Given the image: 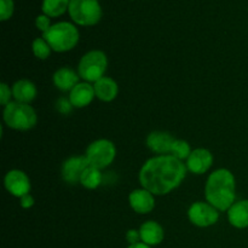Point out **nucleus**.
<instances>
[{
	"label": "nucleus",
	"mask_w": 248,
	"mask_h": 248,
	"mask_svg": "<svg viewBox=\"0 0 248 248\" xmlns=\"http://www.w3.org/2000/svg\"><path fill=\"white\" fill-rule=\"evenodd\" d=\"M70 0H43L41 10L48 17H60L69 9Z\"/></svg>",
	"instance_id": "obj_20"
},
{
	"label": "nucleus",
	"mask_w": 248,
	"mask_h": 248,
	"mask_svg": "<svg viewBox=\"0 0 248 248\" xmlns=\"http://www.w3.org/2000/svg\"><path fill=\"white\" fill-rule=\"evenodd\" d=\"M5 189L15 198H19L31 193V179L21 170H11L4 178Z\"/></svg>",
	"instance_id": "obj_9"
},
{
	"label": "nucleus",
	"mask_w": 248,
	"mask_h": 248,
	"mask_svg": "<svg viewBox=\"0 0 248 248\" xmlns=\"http://www.w3.org/2000/svg\"><path fill=\"white\" fill-rule=\"evenodd\" d=\"M155 195L144 188L135 189L128 195L131 208L138 215H148L155 208Z\"/></svg>",
	"instance_id": "obj_12"
},
{
	"label": "nucleus",
	"mask_w": 248,
	"mask_h": 248,
	"mask_svg": "<svg viewBox=\"0 0 248 248\" xmlns=\"http://www.w3.org/2000/svg\"><path fill=\"white\" fill-rule=\"evenodd\" d=\"M140 232L142 242L150 247L157 246L165 239L164 228L155 220H148V222L143 223L140 228Z\"/></svg>",
	"instance_id": "obj_15"
},
{
	"label": "nucleus",
	"mask_w": 248,
	"mask_h": 248,
	"mask_svg": "<svg viewBox=\"0 0 248 248\" xmlns=\"http://www.w3.org/2000/svg\"><path fill=\"white\" fill-rule=\"evenodd\" d=\"M174 140H176V138L170 132L153 131L148 135L145 144L153 153H156L159 155H169L171 153Z\"/></svg>",
	"instance_id": "obj_13"
},
{
	"label": "nucleus",
	"mask_w": 248,
	"mask_h": 248,
	"mask_svg": "<svg viewBox=\"0 0 248 248\" xmlns=\"http://www.w3.org/2000/svg\"><path fill=\"white\" fill-rule=\"evenodd\" d=\"M227 212L230 225L236 229L248 228V200L235 201Z\"/></svg>",
	"instance_id": "obj_18"
},
{
	"label": "nucleus",
	"mask_w": 248,
	"mask_h": 248,
	"mask_svg": "<svg viewBox=\"0 0 248 248\" xmlns=\"http://www.w3.org/2000/svg\"><path fill=\"white\" fill-rule=\"evenodd\" d=\"M85 156L89 160L90 165L98 170H103L113 164L116 157V148L111 140H93L87 147Z\"/></svg>",
	"instance_id": "obj_7"
},
{
	"label": "nucleus",
	"mask_w": 248,
	"mask_h": 248,
	"mask_svg": "<svg viewBox=\"0 0 248 248\" xmlns=\"http://www.w3.org/2000/svg\"><path fill=\"white\" fill-rule=\"evenodd\" d=\"M34 203H35V200H34L33 196L31 195V194H27V195L22 196L21 199H19V205H21L22 208H31L34 206Z\"/></svg>",
	"instance_id": "obj_29"
},
{
	"label": "nucleus",
	"mask_w": 248,
	"mask_h": 248,
	"mask_svg": "<svg viewBox=\"0 0 248 248\" xmlns=\"http://www.w3.org/2000/svg\"><path fill=\"white\" fill-rule=\"evenodd\" d=\"M108 57L101 50H91L85 53L78 64V74L84 81L96 82L106 75Z\"/></svg>",
	"instance_id": "obj_5"
},
{
	"label": "nucleus",
	"mask_w": 248,
	"mask_h": 248,
	"mask_svg": "<svg viewBox=\"0 0 248 248\" xmlns=\"http://www.w3.org/2000/svg\"><path fill=\"white\" fill-rule=\"evenodd\" d=\"M52 26L50 21V17L46 16V15H40L35 18V27L39 29V31H43V34L45 31H47L50 29V27Z\"/></svg>",
	"instance_id": "obj_26"
},
{
	"label": "nucleus",
	"mask_w": 248,
	"mask_h": 248,
	"mask_svg": "<svg viewBox=\"0 0 248 248\" xmlns=\"http://www.w3.org/2000/svg\"><path fill=\"white\" fill-rule=\"evenodd\" d=\"M73 108H74V107L70 103L69 98H60L56 102V109H57L61 114H69Z\"/></svg>",
	"instance_id": "obj_27"
},
{
	"label": "nucleus",
	"mask_w": 248,
	"mask_h": 248,
	"mask_svg": "<svg viewBox=\"0 0 248 248\" xmlns=\"http://www.w3.org/2000/svg\"><path fill=\"white\" fill-rule=\"evenodd\" d=\"M79 74L74 69L68 67H62L57 69L53 74V85L56 89L62 92H70L79 84Z\"/></svg>",
	"instance_id": "obj_16"
},
{
	"label": "nucleus",
	"mask_w": 248,
	"mask_h": 248,
	"mask_svg": "<svg viewBox=\"0 0 248 248\" xmlns=\"http://www.w3.org/2000/svg\"><path fill=\"white\" fill-rule=\"evenodd\" d=\"M50 47L55 52H67L78 45L80 39L77 27L69 22H58L52 24L47 31L43 34Z\"/></svg>",
	"instance_id": "obj_3"
},
{
	"label": "nucleus",
	"mask_w": 248,
	"mask_h": 248,
	"mask_svg": "<svg viewBox=\"0 0 248 248\" xmlns=\"http://www.w3.org/2000/svg\"><path fill=\"white\" fill-rule=\"evenodd\" d=\"M90 166V162L87 157L85 156H72L65 160L62 165V178L65 183L74 184L80 183L81 174L87 167Z\"/></svg>",
	"instance_id": "obj_10"
},
{
	"label": "nucleus",
	"mask_w": 248,
	"mask_h": 248,
	"mask_svg": "<svg viewBox=\"0 0 248 248\" xmlns=\"http://www.w3.org/2000/svg\"><path fill=\"white\" fill-rule=\"evenodd\" d=\"M186 164L172 155H157L147 160L140 171L142 188L153 195H167L178 188L186 176Z\"/></svg>",
	"instance_id": "obj_1"
},
{
	"label": "nucleus",
	"mask_w": 248,
	"mask_h": 248,
	"mask_svg": "<svg viewBox=\"0 0 248 248\" xmlns=\"http://www.w3.org/2000/svg\"><path fill=\"white\" fill-rule=\"evenodd\" d=\"M191 152H193V150H191L190 144H189L186 140H176L173 142V145H172V149H171V153H170V155H172V156H174L176 159L183 161V160L188 159L189 155L191 154Z\"/></svg>",
	"instance_id": "obj_22"
},
{
	"label": "nucleus",
	"mask_w": 248,
	"mask_h": 248,
	"mask_svg": "<svg viewBox=\"0 0 248 248\" xmlns=\"http://www.w3.org/2000/svg\"><path fill=\"white\" fill-rule=\"evenodd\" d=\"M12 89L6 84V82H1L0 84V104L2 107H6L7 104L11 102L12 98Z\"/></svg>",
	"instance_id": "obj_25"
},
{
	"label": "nucleus",
	"mask_w": 248,
	"mask_h": 248,
	"mask_svg": "<svg viewBox=\"0 0 248 248\" xmlns=\"http://www.w3.org/2000/svg\"><path fill=\"white\" fill-rule=\"evenodd\" d=\"M11 89L15 101L21 102V103L31 104L36 98V94H38V90H36L34 82L27 79H21L16 81L12 85Z\"/></svg>",
	"instance_id": "obj_17"
},
{
	"label": "nucleus",
	"mask_w": 248,
	"mask_h": 248,
	"mask_svg": "<svg viewBox=\"0 0 248 248\" xmlns=\"http://www.w3.org/2000/svg\"><path fill=\"white\" fill-rule=\"evenodd\" d=\"M14 10V0H0V19L1 21H7L11 18Z\"/></svg>",
	"instance_id": "obj_24"
},
{
	"label": "nucleus",
	"mask_w": 248,
	"mask_h": 248,
	"mask_svg": "<svg viewBox=\"0 0 248 248\" xmlns=\"http://www.w3.org/2000/svg\"><path fill=\"white\" fill-rule=\"evenodd\" d=\"M127 248H152L150 246H148V245H145L144 242H138V244H135V245H130Z\"/></svg>",
	"instance_id": "obj_30"
},
{
	"label": "nucleus",
	"mask_w": 248,
	"mask_h": 248,
	"mask_svg": "<svg viewBox=\"0 0 248 248\" xmlns=\"http://www.w3.org/2000/svg\"><path fill=\"white\" fill-rule=\"evenodd\" d=\"M125 237H126V241H127L130 245H135V244H138V242H142V240H140V229L127 230V232H126Z\"/></svg>",
	"instance_id": "obj_28"
},
{
	"label": "nucleus",
	"mask_w": 248,
	"mask_h": 248,
	"mask_svg": "<svg viewBox=\"0 0 248 248\" xmlns=\"http://www.w3.org/2000/svg\"><path fill=\"white\" fill-rule=\"evenodd\" d=\"M96 97L102 102H111L119 93L118 82L109 77H103L93 84Z\"/></svg>",
	"instance_id": "obj_19"
},
{
	"label": "nucleus",
	"mask_w": 248,
	"mask_h": 248,
	"mask_svg": "<svg viewBox=\"0 0 248 248\" xmlns=\"http://www.w3.org/2000/svg\"><path fill=\"white\" fill-rule=\"evenodd\" d=\"M31 50H33L34 56H35L38 60L45 61L50 57L51 51L52 48L50 47V45L47 44V41L44 38H36L35 40L31 44Z\"/></svg>",
	"instance_id": "obj_23"
},
{
	"label": "nucleus",
	"mask_w": 248,
	"mask_h": 248,
	"mask_svg": "<svg viewBox=\"0 0 248 248\" xmlns=\"http://www.w3.org/2000/svg\"><path fill=\"white\" fill-rule=\"evenodd\" d=\"M188 218L191 224L198 228H208L215 225L219 219V211L207 201H196L189 207Z\"/></svg>",
	"instance_id": "obj_8"
},
{
	"label": "nucleus",
	"mask_w": 248,
	"mask_h": 248,
	"mask_svg": "<svg viewBox=\"0 0 248 248\" xmlns=\"http://www.w3.org/2000/svg\"><path fill=\"white\" fill-rule=\"evenodd\" d=\"M205 198L219 212L229 210L236 201V181L232 172L228 169L213 171L206 181Z\"/></svg>",
	"instance_id": "obj_2"
},
{
	"label": "nucleus",
	"mask_w": 248,
	"mask_h": 248,
	"mask_svg": "<svg viewBox=\"0 0 248 248\" xmlns=\"http://www.w3.org/2000/svg\"><path fill=\"white\" fill-rule=\"evenodd\" d=\"M213 155L206 148H198L191 152L186 159V166L194 174H203L212 167Z\"/></svg>",
	"instance_id": "obj_11"
},
{
	"label": "nucleus",
	"mask_w": 248,
	"mask_h": 248,
	"mask_svg": "<svg viewBox=\"0 0 248 248\" xmlns=\"http://www.w3.org/2000/svg\"><path fill=\"white\" fill-rule=\"evenodd\" d=\"M4 123L16 131L31 130L38 123V115L31 106L21 102H10L2 111Z\"/></svg>",
	"instance_id": "obj_4"
},
{
	"label": "nucleus",
	"mask_w": 248,
	"mask_h": 248,
	"mask_svg": "<svg viewBox=\"0 0 248 248\" xmlns=\"http://www.w3.org/2000/svg\"><path fill=\"white\" fill-rule=\"evenodd\" d=\"M96 97L94 87L90 82H79L72 91L69 92V101L74 108H85L90 106Z\"/></svg>",
	"instance_id": "obj_14"
},
{
	"label": "nucleus",
	"mask_w": 248,
	"mask_h": 248,
	"mask_svg": "<svg viewBox=\"0 0 248 248\" xmlns=\"http://www.w3.org/2000/svg\"><path fill=\"white\" fill-rule=\"evenodd\" d=\"M102 179H103V176H102L101 170L96 169V167L90 165V166L82 172L81 178H80V184H81L84 188L93 190V189H97L101 186Z\"/></svg>",
	"instance_id": "obj_21"
},
{
	"label": "nucleus",
	"mask_w": 248,
	"mask_h": 248,
	"mask_svg": "<svg viewBox=\"0 0 248 248\" xmlns=\"http://www.w3.org/2000/svg\"><path fill=\"white\" fill-rule=\"evenodd\" d=\"M68 12L72 21L82 27L94 26L103 15L99 0H70Z\"/></svg>",
	"instance_id": "obj_6"
}]
</instances>
